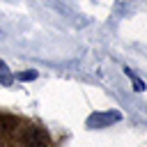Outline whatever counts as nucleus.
<instances>
[{"instance_id": "nucleus-1", "label": "nucleus", "mask_w": 147, "mask_h": 147, "mask_svg": "<svg viewBox=\"0 0 147 147\" xmlns=\"http://www.w3.org/2000/svg\"><path fill=\"white\" fill-rule=\"evenodd\" d=\"M16 133H21V147H48V136L39 126H25Z\"/></svg>"}, {"instance_id": "nucleus-2", "label": "nucleus", "mask_w": 147, "mask_h": 147, "mask_svg": "<svg viewBox=\"0 0 147 147\" xmlns=\"http://www.w3.org/2000/svg\"><path fill=\"white\" fill-rule=\"evenodd\" d=\"M119 119H122V113L119 110H99V113H92L85 119V124H87V129H103V126L115 124Z\"/></svg>"}, {"instance_id": "nucleus-3", "label": "nucleus", "mask_w": 147, "mask_h": 147, "mask_svg": "<svg viewBox=\"0 0 147 147\" xmlns=\"http://www.w3.org/2000/svg\"><path fill=\"white\" fill-rule=\"evenodd\" d=\"M18 129H21V119L16 115H7V113L0 115V136H11Z\"/></svg>"}, {"instance_id": "nucleus-4", "label": "nucleus", "mask_w": 147, "mask_h": 147, "mask_svg": "<svg viewBox=\"0 0 147 147\" xmlns=\"http://www.w3.org/2000/svg\"><path fill=\"white\" fill-rule=\"evenodd\" d=\"M124 74H126V76H129V80L133 83V90H136V92H145V83L136 76V71H133V69H129V67H126V69H124Z\"/></svg>"}, {"instance_id": "nucleus-5", "label": "nucleus", "mask_w": 147, "mask_h": 147, "mask_svg": "<svg viewBox=\"0 0 147 147\" xmlns=\"http://www.w3.org/2000/svg\"><path fill=\"white\" fill-rule=\"evenodd\" d=\"M0 83H2V85H9V83H11V71H9V67H7L2 60H0Z\"/></svg>"}, {"instance_id": "nucleus-6", "label": "nucleus", "mask_w": 147, "mask_h": 147, "mask_svg": "<svg viewBox=\"0 0 147 147\" xmlns=\"http://www.w3.org/2000/svg\"><path fill=\"white\" fill-rule=\"evenodd\" d=\"M37 76H39L37 69H25V71H18V74H16L18 80H37Z\"/></svg>"}]
</instances>
